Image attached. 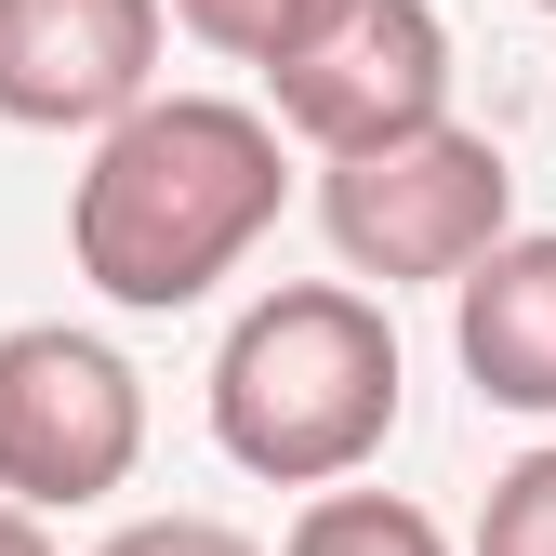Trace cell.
I'll return each mask as SVG.
<instances>
[{
  "instance_id": "30bf717a",
  "label": "cell",
  "mask_w": 556,
  "mask_h": 556,
  "mask_svg": "<svg viewBox=\"0 0 556 556\" xmlns=\"http://www.w3.org/2000/svg\"><path fill=\"white\" fill-rule=\"evenodd\" d=\"M160 14L186 27V40H213V53H239V66H265L278 40H292L318 0H160Z\"/></svg>"
},
{
  "instance_id": "4fadbf2b",
  "label": "cell",
  "mask_w": 556,
  "mask_h": 556,
  "mask_svg": "<svg viewBox=\"0 0 556 556\" xmlns=\"http://www.w3.org/2000/svg\"><path fill=\"white\" fill-rule=\"evenodd\" d=\"M530 14H556V0H530Z\"/></svg>"
},
{
  "instance_id": "52a82bcc",
  "label": "cell",
  "mask_w": 556,
  "mask_h": 556,
  "mask_svg": "<svg viewBox=\"0 0 556 556\" xmlns=\"http://www.w3.org/2000/svg\"><path fill=\"white\" fill-rule=\"evenodd\" d=\"M451 358H464V384L491 410L556 425V226H530L491 265L451 278Z\"/></svg>"
},
{
  "instance_id": "6da1fadb",
  "label": "cell",
  "mask_w": 556,
  "mask_h": 556,
  "mask_svg": "<svg viewBox=\"0 0 556 556\" xmlns=\"http://www.w3.org/2000/svg\"><path fill=\"white\" fill-rule=\"evenodd\" d=\"M292 199V160H278V119L239 93H147L119 132H93V173L66 199V252L106 305L173 318L199 292H226L252 265V239Z\"/></svg>"
},
{
  "instance_id": "9c48e42d",
  "label": "cell",
  "mask_w": 556,
  "mask_h": 556,
  "mask_svg": "<svg viewBox=\"0 0 556 556\" xmlns=\"http://www.w3.org/2000/svg\"><path fill=\"white\" fill-rule=\"evenodd\" d=\"M477 556H556V438L491 477V504H477Z\"/></svg>"
},
{
  "instance_id": "7c38bea8",
  "label": "cell",
  "mask_w": 556,
  "mask_h": 556,
  "mask_svg": "<svg viewBox=\"0 0 556 556\" xmlns=\"http://www.w3.org/2000/svg\"><path fill=\"white\" fill-rule=\"evenodd\" d=\"M0 556H53V530H40V517H14V504H0Z\"/></svg>"
},
{
  "instance_id": "8992f818",
  "label": "cell",
  "mask_w": 556,
  "mask_h": 556,
  "mask_svg": "<svg viewBox=\"0 0 556 556\" xmlns=\"http://www.w3.org/2000/svg\"><path fill=\"white\" fill-rule=\"evenodd\" d=\"M160 0H0V119L14 132H119L160 93Z\"/></svg>"
},
{
  "instance_id": "8fae6325",
  "label": "cell",
  "mask_w": 556,
  "mask_h": 556,
  "mask_svg": "<svg viewBox=\"0 0 556 556\" xmlns=\"http://www.w3.org/2000/svg\"><path fill=\"white\" fill-rule=\"evenodd\" d=\"M93 556H265V543L226 530V517H132V530H106Z\"/></svg>"
},
{
  "instance_id": "7a4b0ae2",
  "label": "cell",
  "mask_w": 556,
  "mask_h": 556,
  "mask_svg": "<svg viewBox=\"0 0 556 556\" xmlns=\"http://www.w3.org/2000/svg\"><path fill=\"white\" fill-rule=\"evenodd\" d=\"M397 331L344 278H278L213 344V451L278 491H344L397 438Z\"/></svg>"
},
{
  "instance_id": "ba28073f",
  "label": "cell",
  "mask_w": 556,
  "mask_h": 556,
  "mask_svg": "<svg viewBox=\"0 0 556 556\" xmlns=\"http://www.w3.org/2000/svg\"><path fill=\"white\" fill-rule=\"evenodd\" d=\"M278 556H451V530L425 504H397V491H318Z\"/></svg>"
},
{
  "instance_id": "5b68a950",
  "label": "cell",
  "mask_w": 556,
  "mask_h": 556,
  "mask_svg": "<svg viewBox=\"0 0 556 556\" xmlns=\"http://www.w3.org/2000/svg\"><path fill=\"white\" fill-rule=\"evenodd\" d=\"M265 119L318 160H371L397 132L451 119V27L438 0H318L265 53Z\"/></svg>"
},
{
  "instance_id": "3957f363",
  "label": "cell",
  "mask_w": 556,
  "mask_h": 556,
  "mask_svg": "<svg viewBox=\"0 0 556 556\" xmlns=\"http://www.w3.org/2000/svg\"><path fill=\"white\" fill-rule=\"evenodd\" d=\"M318 226H331V252L358 278H384V292H425V278L451 292L464 265H491L517 239V160L491 132H464V119L397 132L371 160H318Z\"/></svg>"
},
{
  "instance_id": "277c9868",
  "label": "cell",
  "mask_w": 556,
  "mask_h": 556,
  "mask_svg": "<svg viewBox=\"0 0 556 556\" xmlns=\"http://www.w3.org/2000/svg\"><path fill=\"white\" fill-rule=\"evenodd\" d=\"M147 464V384L119 344L27 318L0 331V504L14 517H80L106 491H132Z\"/></svg>"
}]
</instances>
